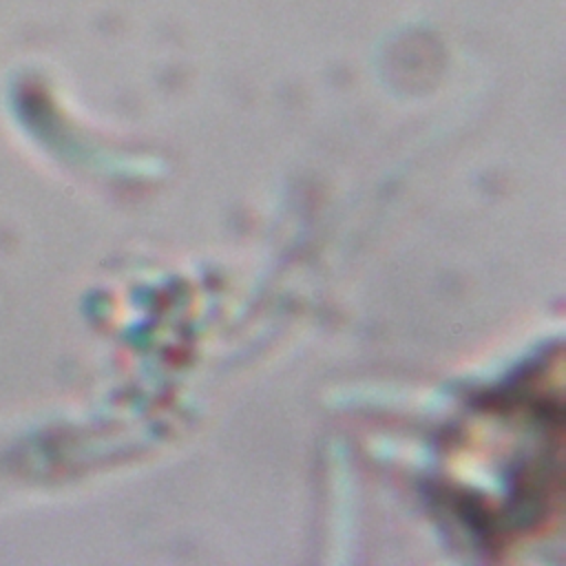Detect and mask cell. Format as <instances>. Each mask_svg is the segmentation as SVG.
Instances as JSON below:
<instances>
[{
    "label": "cell",
    "mask_w": 566,
    "mask_h": 566,
    "mask_svg": "<svg viewBox=\"0 0 566 566\" xmlns=\"http://www.w3.org/2000/svg\"><path fill=\"white\" fill-rule=\"evenodd\" d=\"M562 391L555 369L531 374L526 382L495 396L478 409L462 433L451 484L480 475L453 502L462 515L497 546H511L544 533L559 517L562 493Z\"/></svg>",
    "instance_id": "obj_1"
}]
</instances>
